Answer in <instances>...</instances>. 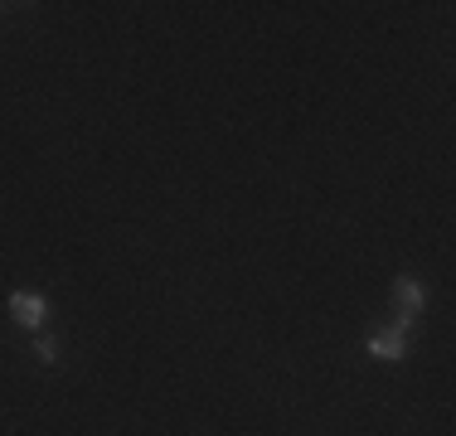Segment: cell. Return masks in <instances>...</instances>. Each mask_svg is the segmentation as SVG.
Returning <instances> with one entry per match:
<instances>
[{"label": "cell", "mask_w": 456, "mask_h": 436, "mask_svg": "<svg viewBox=\"0 0 456 436\" xmlns=\"http://www.w3.org/2000/svg\"><path fill=\"white\" fill-rule=\"evenodd\" d=\"M394 296H398V315H394V325H398V330H408V325L418 320V311L428 305V287H422L418 277H398V281H394Z\"/></svg>", "instance_id": "1"}, {"label": "cell", "mask_w": 456, "mask_h": 436, "mask_svg": "<svg viewBox=\"0 0 456 436\" xmlns=\"http://www.w3.org/2000/svg\"><path fill=\"white\" fill-rule=\"evenodd\" d=\"M10 315H15L25 330L39 335L49 325V296H39V291H15V296H10Z\"/></svg>", "instance_id": "2"}, {"label": "cell", "mask_w": 456, "mask_h": 436, "mask_svg": "<svg viewBox=\"0 0 456 436\" xmlns=\"http://www.w3.org/2000/svg\"><path fill=\"white\" fill-rule=\"evenodd\" d=\"M369 354L384 359V364H403V359H408V330H398V325L374 330V335H369Z\"/></svg>", "instance_id": "3"}, {"label": "cell", "mask_w": 456, "mask_h": 436, "mask_svg": "<svg viewBox=\"0 0 456 436\" xmlns=\"http://www.w3.org/2000/svg\"><path fill=\"white\" fill-rule=\"evenodd\" d=\"M35 359H39V364H59V340L39 330V335H35Z\"/></svg>", "instance_id": "4"}]
</instances>
